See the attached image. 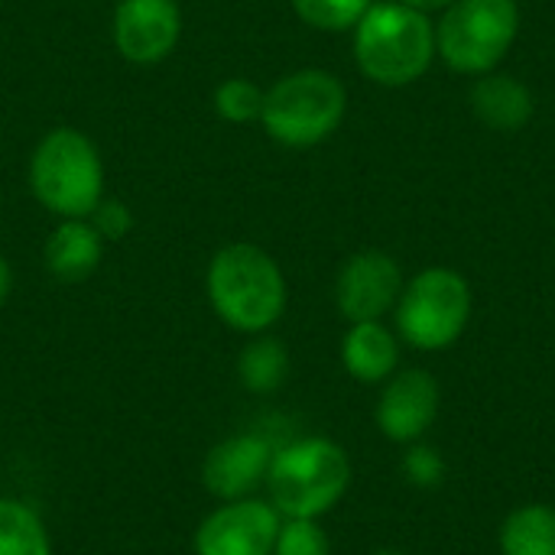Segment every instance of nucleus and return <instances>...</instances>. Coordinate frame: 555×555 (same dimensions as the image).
<instances>
[{
    "label": "nucleus",
    "instance_id": "25",
    "mask_svg": "<svg viewBox=\"0 0 555 555\" xmlns=\"http://www.w3.org/2000/svg\"><path fill=\"white\" fill-rule=\"evenodd\" d=\"M400 3H406V7H413V10H423V13H433V10L452 7L455 0H400Z\"/></svg>",
    "mask_w": 555,
    "mask_h": 555
},
{
    "label": "nucleus",
    "instance_id": "9",
    "mask_svg": "<svg viewBox=\"0 0 555 555\" xmlns=\"http://www.w3.org/2000/svg\"><path fill=\"white\" fill-rule=\"evenodd\" d=\"M111 39L120 59L130 65L166 62L182 39L179 0H117Z\"/></svg>",
    "mask_w": 555,
    "mask_h": 555
},
{
    "label": "nucleus",
    "instance_id": "13",
    "mask_svg": "<svg viewBox=\"0 0 555 555\" xmlns=\"http://www.w3.org/2000/svg\"><path fill=\"white\" fill-rule=\"evenodd\" d=\"M104 260V237L91 228L88 218H65L42 244V263L59 283L88 280Z\"/></svg>",
    "mask_w": 555,
    "mask_h": 555
},
{
    "label": "nucleus",
    "instance_id": "22",
    "mask_svg": "<svg viewBox=\"0 0 555 555\" xmlns=\"http://www.w3.org/2000/svg\"><path fill=\"white\" fill-rule=\"evenodd\" d=\"M88 221H91V228L104 237V244L120 241V237L130 234V228H133L130 208H127L120 198H107V195L94 205V211L88 215Z\"/></svg>",
    "mask_w": 555,
    "mask_h": 555
},
{
    "label": "nucleus",
    "instance_id": "26",
    "mask_svg": "<svg viewBox=\"0 0 555 555\" xmlns=\"http://www.w3.org/2000/svg\"><path fill=\"white\" fill-rule=\"evenodd\" d=\"M374 555H403V553H397V550H380V553H374Z\"/></svg>",
    "mask_w": 555,
    "mask_h": 555
},
{
    "label": "nucleus",
    "instance_id": "14",
    "mask_svg": "<svg viewBox=\"0 0 555 555\" xmlns=\"http://www.w3.org/2000/svg\"><path fill=\"white\" fill-rule=\"evenodd\" d=\"M400 345L380 322H351L341 341V364L361 384H380L397 371Z\"/></svg>",
    "mask_w": 555,
    "mask_h": 555
},
{
    "label": "nucleus",
    "instance_id": "8",
    "mask_svg": "<svg viewBox=\"0 0 555 555\" xmlns=\"http://www.w3.org/2000/svg\"><path fill=\"white\" fill-rule=\"evenodd\" d=\"M283 517L270 501H218L192 537L195 555H273Z\"/></svg>",
    "mask_w": 555,
    "mask_h": 555
},
{
    "label": "nucleus",
    "instance_id": "15",
    "mask_svg": "<svg viewBox=\"0 0 555 555\" xmlns=\"http://www.w3.org/2000/svg\"><path fill=\"white\" fill-rule=\"evenodd\" d=\"M472 107L488 127L514 133L533 117V94L511 75H485L472 88Z\"/></svg>",
    "mask_w": 555,
    "mask_h": 555
},
{
    "label": "nucleus",
    "instance_id": "7",
    "mask_svg": "<svg viewBox=\"0 0 555 555\" xmlns=\"http://www.w3.org/2000/svg\"><path fill=\"white\" fill-rule=\"evenodd\" d=\"M472 289L465 276L446 267L420 273L397 299V328L400 335L423 351L449 348L468 325Z\"/></svg>",
    "mask_w": 555,
    "mask_h": 555
},
{
    "label": "nucleus",
    "instance_id": "12",
    "mask_svg": "<svg viewBox=\"0 0 555 555\" xmlns=\"http://www.w3.org/2000/svg\"><path fill=\"white\" fill-rule=\"evenodd\" d=\"M439 410V387L426 371H403L397 374L380 403H377V426L393 442L420 439Z\"/></svg>",
    "mask_w": 555,
    "mask_h": 555
},
{
    "label": "nucleus",
    "instance_id": "3",
    "mask_svg": "<svg viewBox=\"0 0 555 555\" xmlns=\"http://www.w3.org/2000/svg\"><path fill=\"white\" fill-rule=\"evenodd\" d=\"M351 485V462L345 449L325 436L293 439L276 446L267 472V501L283 520H319Z\"/></svg>",
    "mask_w": 555,
    "mask_h": 555
},
{
    "label": "nucleus",
    "instance_id": "24",
    "mask_svg": "<svg viewBox=\"0 0 555 555\" xmlns=\"http://www.w3.org/2000/svg\"><path fill=\"white\" fill-rule=\"evenodd\" d=\"M10 293H13V267L3 257V250H0V306L10 299Z\"/></svg>",
    "mask_w": 555,
    "mask_h": 555
},
{
    "label": "nucleus",
    "instance_id": "10",
    "mask_svg": "<svg viewBox=\"0 0 555 555\" xmlns=\"http://www.w3.org/2000/svg\"><path fill=\"white\" fill-rule=\"evenodd\" d=\"M276 446L263 433H237L221 439L202 462V485L218 501L254 498L267 485Z\"/></svg>",
    "mask_w": 555,
    "mask_h": 555
},
{
    "label": "nucleus",
    "instance_id": "18",
    "mask_svg": "<svg viewBox=\"0 0 555 555\" xmlns=\"http://www.w3.org/2000/svg\"><path fill=\"white\" fill-rule=\"evenodd\" d=\"M504 555H555L553 507H520L507 517L501 530Z\"/></svg>",
    "mask_w": 555,
    "mask_h": 555
},
{
    "label": "nucleus",
    "instance_id": "16",
    "mask_svg": "<svg viewBox=\"0 0 555 555\" xmlns=\"http://www.w3.org/2000/svg\"><path fill=\"white\" fill-rule=\"evenodd\" d=\"M237 377L244 384V390L267 397L276 393L286 377H289V351L280 338L273 335H250V341L241 348L237 358Z\"/></svg>",
    "mask_w": 555,
    "mask_h": 555
},
{
    "label": "nucleus",
    "instance_id": "23",
    "mask_svg": "<svg viewBox=\"0 0 555 555\" xmlns=\"http://www.w3.org/2000/svg\"><path fill=\"white\" fill-rule=\"evenodd\" d=\"M403 472L410 475L413 485L436 488L442 481V475H446V465H442L439 452H433V449H413L406 455V462H403Z\"/></svg>",
    "mask_w": 555,
    "mask_h": 555
},
{
    "label": "nucleus",
    "instance_id": "19",
    "mask_svg": "<svg viewBox=\"0 0 555 555\" xmlns=\"http://www.w3.org/2000/svg\"><path fill=\"white\" fill-rule=\"evenodd\" d=\"M263 94H267V88H260L254 78L234 75L215 88V111L228 124H254V120H260Z\"/></svg>",
    "mask_w": 555,
    "mask_h": 555
},
{
    "label": "nucleus",
    "instance_id": "1",
    "mask_svg": "<svg viewBox=\"0 0 555 555\" xmlns=\"http://www.w3.org/2000/svg\"><path fill=\"white\" fill-rule=\"evenodd\" d=\"M205 296L231 332L263 335L283 319L289 289L280 263L263 247L237 241L208 260Z\"/></svg>",
    "mask_w": 555,
    "mask_h": 555
},
{
    "label": "nucleus",
    "instance_id": "4",
    "mask_svg": "<svg viewBox=\"0 0 555 555\" xmlns=\"http://www.w3.org/2000/svg\"><path fill=\"white\" fill-rule=\"evenodd\" d=\"M436 55V29L423 10L406 3H371L354 26L358 68L387 88L413 85Z\"/></svg>",
    "mask_w": 555,
    "mask_h": 555
},
{
    "label": "nucleus",
    "instance_id": "11",
    "mask_svg": "<svg viewBox=\"0 0 555 555\" xmlns=\"http://www.w3.org/2000/svg\"><path fill=\"white\" fill-rule=\"evenodd\" d=\"M403 293V273L397 260L384 250L354 254L335 283L338 309L348 322H380L384 312L397 306Z\"/></svg>",
    "mask_w": 555,
    "mask_h": 555
},
{
    "label": "nucleus",
    "instance_id": "6",
    "mask_svg": "<svg viewBox=\"0 0 555 555\" xmlns=\"http://www.w3.org/2000/svg\"><path fill=\"white\" fill-rule=\"evenodd\" d=\"M517 29L514 0H455L436 26V52L462 75H488L511 52Z\"/></svg>",
    "mask_w": 555,
    "mask_h": 555
},
{
    "label": "nucleus",
    "instance_id": "5",
    "mask_svg": "<svg viewBox=\"0 0 555 555\" xmlns=\"http://www.w3.org/2000/svg\"><path fill=\"white\" fill-rule=\"evenodd\" d=\"M345 111L348 91L341 78L325 68H299L267 88L260 124L273 143L289 150H309L341 127Z\"/></svg>",
    "mask_w": 555,
    "mask_h": 555
},
{
    "label": "nucleus",
    "instance_id": "2",
    "mask_svg": "<svg viewBox=\"0 0 555 555\" xmlns=\"http://www.w3.org/2000/svg\"><path fill=\"white\" fill-rule=\"evenodd\" d=\"M26 182L33 198L59 221L88 218L104 198L101 150L78 127H52L29 153Z\"/></svg>",
    "mask_w": 555,
    "mask_h": 555
},
{
    "label": "nucleus",
    "instance_id": "20",
    "mask_svg": "<svg viewBox=\"0 0 555 555\" xmlns=\"http://www.w3.org/2000/svg\"><path fill=\"white\" fill-rule=\"evenodd\" d=\"M371 0H293L296 16L322 33H345L361 23Z\"/></svg>",
    "mask_w": 555,
    "mask_h": 555
},
{
    "label": "nucleus",
    "instance_id": "21",
    "mask_svg": "<svg viewBox=\"0 0 555 555\" xmlns=\"http://www.w3.org/2000/svg\"><path fill=\"white\" fill-rule=\"evenodd\" d=\"M328 537L319 520H283L273 555H328Z\"/></svg>",
    "mask_w": 555,
    "mask_h": 555
},
{
    "label": "nucleus",
    "instance_id": "17",
    "mask_svg": "<svg viewBox=\"0 0 555 555\" xmlns=\"http://www.w3.org/2000/svg\"><path fill=\"white\" fill-rule=\"evenodd\" d=\"M0 555H55L39 511L7 494H0Z\"/></svg>",
    "mask_w": 555,
    "mask_h": 555
}]
</instances>
